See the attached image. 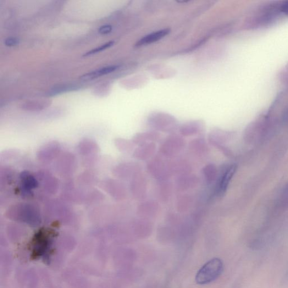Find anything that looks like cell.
I'll return each mask as SVG.
<instances>
[{
    "instance_id": "6da1fadb",
    "label": "cell",
    "mask_w": 288,
    "mask_h": 288,
    "mask_svg": "<svg viewBox=\"0 0 288 288\" xmlns=\"http://www.w3.org/2000/svg\"><path fill=\"white\" fill-rule=\"evenodd\" d=\"M223 270L222 260L219 258L211 259L198 271L196 276V282L199 285L209 284L219 278Z\"/></svg>"
},
{
    "instance_id": "7a4b0ae2",
    "label": "cell",
    "mask_w": 288,
    "mask_h": 288,
    "mask_svg": "<svg viewBox=\"0 0 288 288\" xmlns=\"http://www.w3.org/2000/svg\"><path fill=\"white\" fill-rule=\"evenodd\" d=\"M186 141L184 138L175 135L165 138L160 148V152L166 157H173L184 150Z\"/></svg>"
},
{
    "instance_id": "3957f363",
    "label": "cell",
    "mask_w": 288,
    "mask_h": 288,
    "mask_svg": "<svg viewBox=\"0 0 288 288\" xmlns=\"http://www.w3.org/2000/svg\"><path fill=\"white\" fill-rule=\"evenodd\" d=\"M236 170L235 164L226 165L221 170L215 186V195L218 198H222L225 195Z\"/></svg>"
},
{
    "instance_id": "277c9868",
    "label": "cell",
    "mask_w": 288,
    "mask_h": 288,
    "mask_svg": "<svg viewBox=\"0 0 288 288\" xmlns=\"http://www.w3.org/2000/svg\"><path fill=\"white\" fill-rule=\"evenodd\" d=\"M149 124L155 130L163 132L173 133L177 130L176 119L167 115H153L149 119Z\"/></svg>"
},
{
    "instance_id": "5b68a950",
    "label": "cell",
    "mask_w": 288,
    "mask_h": 288,
    "mask_svg": "<svg viewBox=\"0 0 288 288\" xmlns=\"http://www.w3.org/2000/svg\"><path fill=\"white\" fill-rule=\"evenodd\" d=\"M148 170L155 179L165 180L172 173L171 167L159 157H156L151 160L148 165Z\"/></svg>"
},
{
    "instance_id": "8992f818",
    "label": "cell",
    "mask_w": 288,
    "mask_h": 288,
    "mask_svg": "<svg viewBox=\"0 0 288 288\" xmlns=\"http://www.w3.org/2000/svg\"><path fill=\"white\" fill-rule=\"evenodd\" d=\"M231 134L229 132L219 129H214L208 135V142L210 145L219 149L224 147V144L230 140Z\"/></svg>"
},
{
    "instance_id": "52a82bcc",
    "label": "cell",
    "mask_w": 288,
    "mask_h": 288,
    "mask_svg": "<svg viewBox=\"0 0 288 288\" xmlns=\"http://www.w3.org/2000/svg\"><path fill=\"white\" fill-rule=\"evenodd\" d=\"M132 195L136 198L141 199L146 197L147 191V181L141 173L134 176L131 185Z\"/></svg>"
},
{
    "instance_id": "ba28073f",
    "label": "cell",
    "mask_w": 288,
    "mask_h": 288,
    "mask_svg": "<svg viewBox=\"0 0 288 288\" xmlns=\"http://www.w3.org/2000/svg\"><path fill=\"white\" fill-rule=\"evenodd\" d=\"M204 131V124L200 121H191L182 125L179 129L180 134L185 137L200 135Z\"/></svg>"
},
{
    "instance_id": "9c48e42d",
    "label": "cell",
    "mask_w": 288,
    "mask_h": 288,
    "mask_svg": "<svg viewBox=\"0 0 288 288\" xmlns=\"http://www.w3.org/2000/svg\"><path fill=\"white\" fill-rule=\"evenodd\" d=\"M157 149L155 142H149L138 146L134 151L133 156L136 159L147 160L154 156Z\"/></svg>"
},
{
    "instance_id": "30bf717a",
    "label": "cell",
    "mask_w": 288,
    "mask_h": 288,
    "mask_svg": "<svg viewBox=\"0 0 288 288\" xmlns=\"http://www.w3.org/2000/svg\"><path fill=\"white\" fill-rule=\"evenodd\" d=\"M160 135L157 132L149 131L139 133L133 137L132 141L138 146L149 142H157L160 140Z\"/></svg>"
},
{
    "instance_id": "8fae6325",
    "label": "cell",
    "mask_w": 288,
    "mask_h": 288,
    "mask_svg": "<svg viewBox=\"0 0 288 288\" xmlns=\"http://www.w3.org/2000/svg\"><path fill=\"white\" fill-rule=\"evenodd\" d=\"M158 204L153 201H148L141 203L138 208V213L144 218H153L158 214Z\"/></svg>"
},
{
    "instance_id": "7c38bea8",
    "label": "cell",
    "mask_w": 288,
    "mask_h": 288,
    "mask_svg": "<svg viewBox=\"0 0 288 288\" xmlns=\"http://www.w3.org/2000/svg\"><path fill=\"white\" fill-rule=\"evenodd\" d=\"M119 67L118 65H111L92 71L80 77L82 81H91L99 78V77L108 75L117 70Z\"/></svg>"
},
{
    "instance_id": "4fadbf2b",
    "label": "cell",
    "mask_w": 288,
    "mask_h": 288,
    "mask_svg": "<svg viewBox=\"0 0 288 288\" xmlns=\"http://www.w3.org/2000/svg\"><path fill=\"white\" fill-rule=\"evenodd\" d=\"M170 31L169 29H165L151 33V34L143 37L140 40L138 41L136 43V46L148 45V44L161 40L169 34Z\"/></svg>"
},
{
    "instance_id": "5bb4252c",
    "label": "cell",
    "mask_w": 288,
    "mask_h": 288,
    "mask_svg": "<svg viewBox=\"0 0 288 288\" xmlns=\"http://www.w3.org/2000/svg\"><path fill=\"white\" fill-rule=\"evenodd\" d=\"M189 149L191 152L197 155L198 156H203L208 151L206 140L202 137L197 138L191 141L189 143Z\"/></svg>"
},
{
    "instance_id": "9a60e30c",
    "label": "cell",
    "mask_w": 288,
    "mask_h": 288,
    "mask_svg": "<svg viewBox=\"0 0 288 288\" xmlns=\"http://www.w3.org/2000/svg\"><path fill=\"white\" fill-rule=\"evenodd\" d=\"M198 182V177L195 175L182 176L176 182L177 187L181 191L186 190L195 187Z\"/></svg>"
},
{
    "instance_id": "2e32d148",
    "label": "cell",
    "mask_w": 288,
    "mask_h": 288,
    "mask_svg": "<svg viewBox=\"0 0 288 288\" xmlns=\"http://www.w3.org/2000/svg\"><path fill=\"white\" fill-rule=\"evenodd\" d=\"M203 174L208 184H212L218 177V170L214 164L210 163L204 166Z\"/></svg>"
},
{
    "instance_id": "e0dca14e",
    "label": "cell",
    "mask_w": 288,
    "mask_h": 288,
    "mask_svg": "<svg viewBox=\"0 0 288 288\" xmlns=\"http://www.w3.org/2000/svg\"><path fill=\"white\" fill-rule=\"evenodd\" d=\"M114 41H111L105 43L104 45H101V46L98 47L95 49H93L91 50V51H89L84 55V57H88L90 56V55H92L93 54H95L101 52L104 50L109 48L112 46L114 45Z\"/></svg>"
},
{
    "instance_id": "ac0fdd59",
    "label": "cell",
    "mask_w": 288,
    "mask_h": 288,
    "mask_svg": "<svg viewBox=\"0 0 288 288\" xmlns=\"http://www.w3.org/2000/svg\"><path fill=\"white\" fill-rule=\"evenodd\" d=\"M118 143L121 150L125 152H131L135 145L132 141L125 140H119Z\"/></svg>"
},
{
    "instance_id": "d6986e66",
    "label": "cell",
    "mask_w": 288,
    "mask_h": 288,
    "mask_svg": "<svg viewBox=\"0 0 288 288\" xmlns=\"http://www.w3.org/2000/svg\"><path fill=\"white\" fill-rule=\"evenodd\" d=\"M76 89H77V87L74 86H62L59 88H54V89L52 90L51 93L54 95V94H58L61 92H64L65 91H71Z\"/></svg>"
},
{
    "instance_id": "ffe728a7",
    "label": "cell",
    "mask_w": 288,
    "mask_h": 288,
    "mask_svg": "<svg viewBox=\"0 0 288 288\" xmlns=\"http://www.w3.org/2000/svg\"><path fill=\"white\" fill-rule=\"evenodd\" d=\"M49 103H46V102H44L43 103L35 102L34 103L33 102L30 103L25 104L24 105L25 108L27 109H41V108H43L44 104H49Z\"/></svg>"
},
{
    "instance_id": "44dd1931",
    "label": "cell",
    "mask_w": 288,
    "mask_h": 288,
    "mask_svg": "<svg viewBox=\"0 0 288 288\" xmlns=\"http://www.w3.org/2000/svg\"><path fill=\"white\" fill-rule=\"evenodd\" d=\"M19 43V40L16 37H9L4 41L5 45L8 47H13L18 45Z\"/></svg>"
},
{
    "instance_id": "7402d4cb",
    "label": "cell",
    "mask_w": 288,
    "mask_h": 288,
    "mask_svg": "<svg viewBox=\"0 0 288 288\" xmlns=\"http://www.w3.org/2000/svg\"><path fill=\"white\" fill-rule=\"evenodd\" d=\"M112 31V27L110 25H104L101 27L98 30L99 33L102 35H107Z\"/></svg>"
},
{
    "instance_id": "603a6c76",
    "label": "cell",
    "mask_w": 288,
    "mask_h": 288,
    "mask_svg": "<svg viewBox=\"0 0 288 288\" xmlns=\"http://www.w3.org/2000/svg\"><path fill=\"white\" fill-rule=\"evenodd\" d=\"M281 10L285 14H288V2L282 5Z\"/></svg>"
}]
</instances>
